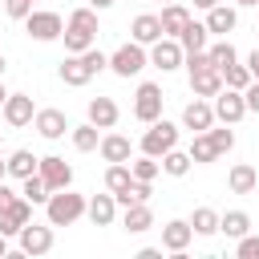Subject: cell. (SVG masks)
<instances>
[{"instance_id":"obj_21","label":"cell","mask_w":259,"mask_h":259,"mask_svg":"<svg viewBox=\"0 0 259 259\" xmlns=\"http://www.w3.org/2000/svg\"><path fill=\"white\" fill-rule=\"evenodd\" d=\"M162 36H174L178 40V32L186 28V20H190V8L182 4V0H170V4H162Z\"/></svg>"},{"instance_id":"obj_1","label":"cell","mask_w":259,"mask_h":259,"mask_svg":"<svg viewBox=\"0 0 259 259\" xmlns=\"http://www.w3.org/2000/svg\"><path fill=\"white\" fill-rule=\"evenodd\" d=\"M101 69H109V57H105L97 45L85 49V53H65V61H61V81L73 85V89H81V85H89Z\"/></svg>"},{"instance_id":"obj_50","label":"cell","mask_w":259,"mask_h":259,"mask_svg":"<svg viewBox=\"0 0 259 259\" xmlns=\"http://www.w3.org/2000/svg\"><path fill=\"white\" fill-rule=\"evenodd\" d=\"M4 97H8V89H4V81H0V105H4Z\"/></svg>"},{"instance_id":"obj_5","label":"cell","mask_w":259,"mask_h":259,"mask_svg":"<svg viewBox=\"0 0 259 259\" xmlns=\"http://www.w3.org/2000/svg\"><path fill=\"white\" fill-rule=\"evenodd\" d=\"M174 146H178V125L166 121V117L150 121V130L142 134V154H150V158H162V154L174 150Z\"/></svg>"},{"instance_id":"obj_9","label":"cell","mask_w":259,"mask_h":259,"mask_svg":"<svg viewBox=\"0 0 259 259\" xmlns=\"http://www.w3.org/2000/svg\"><path fill=\"white\" fill-rule=\"evenodd\" d=\"M182 45L174 40V36H158L154 45H150V65L154 69H162V73H174V69H182Z\"/></svg>"},{"instance_id":"obj_37","label":"cell","mask_w":259,"mask_h":259,"mask_svg":"<svg viewBox=\"0 0 259 259\" xmlns=\"http://www.w3.org/2000/svg\"><path fill=\"white\" fill-rule=\"evenodd\" d=\"M223 85L243 93V89L251 85V69H247V65H239V61H235V65H227V69H223Z\"/></svg>"},{"instance_id":"obj_11","label":"cell","mask_w":259,"mask_h":259,"mask_svg":"<svg viewBox=\"0 0 259 259\" xmlns=\"http://www.w3.org/2000/svg\"><path fill=\"white\" fill-rule=\"evenodd\" d=\"M0 109H4V121H8L12 130H20V125H28V121L36 117V105H32L28 93H8Z\"/></svg>"},{"instance_id":"obj_49","label":"cell","mask_w":259,"mask_h":259,"mask_svg":"<svg viewBox=\"0 0 259 259\" xmlns=\"http://www.w3.org/2000/svg\"><path fill=\"white\" fill-rule=\"evenodd\" d=\"M235 4H243V8H251V4H259V0H235Z\"/></svg>"},{"instance_id":"obj_26","label":"cell","mask_w":259,"mask_h":259,"mask_svg":"<svg viewBox=\"0 0 259 259\" xmlns=\"http://www.w3.org/2000/svg\"><path fill=\"white\" fill-rule=\"evenodd\" d=\"M158 166H162V174H170V178H186L194 162H190V154H186V150H178V146H174V150H166V154L158 158Z\"/></svg>"},{"instance_id":"obj_42","label":"cell","mask_w":259,"mask_h":259,"mask_svg":"<svg viewBox=\"0 0 259 259\" xmlns=\"http://www.w3.org/2000/svg\"><path fill=\"white\" fill-rule=\"evenodd\" d=\"M243 101H247V113H259V81H251L243 89Z\"/></svg>"},{"instance_id":"obj_13","label":"cell","mask_w":259,"mask_h":259,"mask_svg":"<svg viewBox=\"0 0 259 259\" xmlns=\"http://www.w3.org/2000/svg\"><path fill=\"white\" fill-rule=\"evenodd\" d=\"M32 125H36V134H40V138H49V142H61V138L73 130V125H69V117H65L61 109H36Z\"/></svg>"},{"instance_id":"obj_53","label":"cell","mask_w":259,"mask_h":259,"mask_svg":"<svg viewBox=\"0 0 259 259\" xmlns=\"http://www.w3.org/2000/svg\"><path fill=\"white\" fill-rule=\"evenodd\" d=\"M158 4H170V0H158Z\"/></svg>"},{"instance_id":"obj_45","label":"cell","mask_w":259,"mask_h":259,"mask_svg":"<svg viewBox=\"0 0 259 259\" xmlns=\"http://www.w3.org/2000/svg\"><path fill=\"white\" fill-rule=\"evenodd\" d=\"M85 4H89V8H97V12H105V8H113L117 0H85Z\"/></svg>"},{"instance_id":"obj_40","label":"cell","mask_w":259,"mask_h":259,"mask_svg":"<svg viewBox=\"0 0 259 259\" xmlns=\"http://www.w3.org/2000/svg\"><path fill=\"white\" fill-rule=\"evenodd\" d=\"M235 243H239V247H235V255H239V259H259V235H251V231H247V235H243V239H235Z\"/></svg>"},{"instance_id":"obj_46","label":"cell","mask_w":259,"mask_h":259,"mask_svg":"<svg viewBox=\"0 0 259 259\" xmlns=\"http://www.w3.org/2000/svg\"><path fill=\"white\" fill-rule=\"evenodd\" d=\"M214 4H219V0H194V8H202V12H206V8H214Z\"/></svg>"},{"instance_id":"obj_54","label":"cell","mask_w":259,"mask_h":259,"mask_svg":"<svg viewBox=\"0 0 259 259\" xmlns=\"http://www.w3.org/2000/svg\"><path fill=\"white\" fill-rule=\"evenodd\" d=\"M255 32H259V28H255Z\"/></svg>"},{"instance_id":"obj_6","label":"cell","mask_w":259,"mask_h":259,"mask_svg":"<svg viewBox=\"0 0 259 259\" xmlns=\"http://www.w3.org/2000/svg\"><path fill=\"white\" fill-rule=\"evenodd\" d=\"M210 109H214V121H223V125H235V121L247 117V101H243V93H239V89H227V85L210 97Z\"/></svg>"},{"instance_id":"obj_27","label":"cell","mask_w":259,"mask_h":259,"mask_svg":"<svg viewBox=\"0 0 259 259\" xmlns=\"http://www.w3.org/2000/svg\"><path fill=\"white\" fill-rule=\"evenodd\" d=\"M36 166H40V158L32 150H12L8 154V178H28V174H36Z\"/></svg>"},{"instance_id":"obj_41","label":"cell","mask_w":259,"mask_h":259,"mask_svg":"<svg viewBox=\"0 0 259 259\" xmlns=\"http://www.w3.org/2000/svg\"><path fill=\"white\" fill-rule=\"evenodd\" d=\"M4 12H8L12 20H24V16L32 12V0H4Z\"/></svg>"},{"instance_id":"obj_3","label":"cell","mask_w":259,"mask_h":259,"mask_svg":"<svg viewBox=\"0 0 259 259\" xmlns=\"http://www.w3.org/2000/svg\"><path fill=\"white\" fill-rule=\"evenodd\" d=\"M146 65H150V53H146V45H138V40H125V45H117V49L109 53V69H113L117 77H138Z\"/></svg>"},{"instance_id":"obj_29","label":"cell","mask_w":259,"mask_h":259,"mask_svg":"<svg viewBox=\"0 0 259 259\" xmlns=\"http://www.w3.org/2000/svg\"><path fill=\"white\" fill-rule=\"evenodd\" d=\"M206 57H210V65H214L219 73H223L227 65H235V61H239V53H235V45H231L227 36H219L214 45H206Z\"/></svg>"},{"instance_id":"obj_32","label":"cell","mask_w":259,"mask_h":259,"mask_svg":"<svg viewBox=\"0 0 259 259\" xmlns=\"http://www.w3.org/2000/svg\"><path fill=\"white\" fill-rule=\"evenodd\" d=\"M186 154H190V162H194V166H206V162H214V158H219V150L210 146V138H206V130L190 138V150H186Z\"/></svg>"},{"instance_id":"obj_34","label":"cell","mask_w":259,"mask_h":259,"mask_svg":"<svg viewBox=\"0 0 259 259\" xmlns=\"http://www.w3.org/2000/svg\"><path fill=\"white\" fill-rule=\"evenodd\" d=\"M20 194H24L32 206H45V202H49V186H45V178H40V174L20 178Z\"/></svg>"},{"instance_id":"obj_51","label":"cell","mask_w":259,"mask_h":259,"mask_svg":"<svg viewBox=\"0 0 259 259\" xmlns=\"http://www.w3.org/2000/svg\"><path fill=\"white\" fill-rule=\"evenodd\" d=\"M0 77H4V53H0Z\"/></svg>"},{"instance_id":"obj_23","label":"cell","mask_w":259,"mask_h":259,"mask_svg":"<svg viewBox=\"0 0 259 259\" xmlns=\"http://www.w3.org/2000/svg\"><path fill=\"white\" fill-rule=\"evenodd\" d=\"M85 214H89L93 227H109V223L117 219V198H113V194H93V198L85 202Z\"/></svg>"},{"instance_id":"obj_33","label":"cell","mask_w":259,"mask_h":259,"mask_svg":"<svg viewBox=\"0 0 259 259\" xmlns=\"http://www.w3.org/2000/svg\"><path fill=\"white\" fill-rule=\"evenodd\" d=\"M130 182H134L130 162H109V170H105V190H109V194H117V190H125Z\"/></svg>"},{"instance_id":"obj_4","label":"cell","mask_w":259,"mask_h":259,"mask_svg":"<svg viewBox=\"0 0 259 259\" xmlns=\"http://www.w3.org/2000/svg\"><path fill=\"white\" fill-rule=\"evenodd\" d=\"M24 32H28L32 40L49 45V40H61V32H65V20H61V12H49V8H32V12L24 16Z\"/></svg>"},{"instance_id":"obj_38","label":"cell","mask_w":259,"mask_h":259,"mask_svg":"<svg viewBox=\"0 0 259 259\" xmlns=\"http://www.w3.org/2000/svg\"><path fill=\"white\" fill-rule=\"evenodd\" d=\"M65 24H73V28H85V32H97V8H89V4H85V8H73Z\"/></svg>"},{"instance_id":"obj_25","label":"cell","mask_w":259,"mask_h":259,"mask_svg":"<svg viewBox=\"0 0 259 259\" xmlns=\"http://www.w3.org/2000/svg\"><path fill=\"white\" fill-rule=\"evenodd\" d=\"M178 45H182V53H206V45H210L206 24H198V20L190 16V20H186V28L178 32Z\"/></svg>"},{"instance_id":"obj_19","label":"cell","mask_w":259,"mask_h":259,"mask_svg":"<svg viewBox=\"0 0 259 259\" xmlns=\"http://www.w3.org/2000/svg\"><path fill=\"white\" fill-rule=\"evenodd\" d=\"M97 154L105 158V162H130L134 158V146H130V138L125 134H101V142H97Z\"/></svg>"},{"instance_id":"obj_43","label":"cell","mask_w":259,"mask_h":259,"mask_svg":"<svg viewBox=\"0 0 259 259\" xmlns=\"http://www.w3.org/2000/svg\"><path fill=\"white\" fill-rule=\"evenodd\" d=\"M247 69H251V81H259V45L247 53Z\"/></svg>"},{"instance_id":"obj_31","label":"cell","mask_w":259,"mask_h":259,"mask_svg":"<svg viewBox=\"0 0 259 259\" xmlns=\"http://www.w3.org/2000/svg\"><path fill=\"white\" fill-rule=\"evenodd\" d=\"M61 40H65V53H85V49H93L97 32H85V28H73V24H65Z\"/></svg>"},{"instance_id":"obj_15","label":"cell","mask_w":259,"mask_h":259,"mask_svg":"<svg viewBox=\"0 0 259 259\" xmlns=\"http://www.w3.org/2000/svg\"><path fill=\"white\" fill-rule=\"evenodd\" d=\"M182 125H186L190 134H202V130H210V125H214V109H210V101H206V97H194V101H186V109H182Z\"/></svg>"},{"instance_id":"obj_2","label":"cell","mask_w":259,"mask_h":259,"mask_svg":"<svg viewBox=\"0 0 259 259\" xmlns=\"http://www.w3.org/2000/svg\"><path fill=\"white\" fill-rule=\"evenodd\" d=\"M85 202H89L85 194H77V190H69V186H65V190H53V194H49L45 214H49V223H53V227H73V223L85 214Z\"/></svg>"},{"instance_id":"obj_8","label":"cell","mask_w":259,"mask_h":259,"mask_svg":"<svg viewBox=\"0 0 259 259\" xmlns=\"http://www.w3.org/2000/svg\"><path fill=\"white\" fill-rule=\"evenodd\" d=\"M134 117L146 121V125L162 117V85H154V81L138 85V93H134Z\"/></svg>"},{"instance_id":"obj_14","label":"cell","mask_w":259,"mask_h":259,"mask_svg":"<svg viewBox=\"0 0 259 259\" xmlns=\"http://www.w3.org/2000/svg\"><path fill=\"white\" fill-rule=\"evenodd\" d=\"M190 239H194V227L186 219H170L162 227V251H170V255H182L190 247Z\"/></svg>"},{"instance_id":"obj_12","label":"cell","mask_w":259,"mask_h":259,"mask_svg":"<svg viewBox=\"0 0 259 259\" xmlns=\"http://www.w3.org/2000/svg\"><path fill=\"white\" fill-rule=\"evenodd\" d=\"M24 223H32V202L24 194H16L4 210H0V235H16Z\"/></svg>"},{"instance_id":"obj_10","label":"cell","mask_w":259,"mask_h":259,"mask_svg":"<svg viewBox=\"0 0 259 259\" xmlns=\"http://www.w3.org/2000/svg\"><path fill=\"white\" fill-rule=\"evenodd\" d=\"M36 174L45 178L49 194H53V190H65V186H73V166H69V162L61 158V154H49V158H40Z\"/></svg>"},{"instance_id":"obj_35","label":"cell","mask_w":259,"mask_h":259,"mask_svg":"<svg viewBox=\"0 0 259 259\" xmlns=\"http://www.w3.org/2000/svg\"><path fill=\"white\" fill-rule=\"evenodd\" d=\"M186 223L194 227V235H214V231H219V210H210V206H194V214H190Z\"/></svg>"},{"instance_id":"obj_20","label":"cell","mask_w":259,"mask_h":259,"mask_svg":"<svg viewBox=\"0 0 259 259\" xmlns=\"http://www.w3.org/2000/svg\"><path fill=\"white\" fill-rule=\"evenodd\" d=\"M121 227H125L130 235H146V231L154 227L150 202H130V206H121Z\"/></svg>"},{"instance_id":"obj_17","label":"cell","mask_w":259,"mask_h":259,"mask_svg":"<svg viewBox=\"0 0 259 259\" xmlns=\"http://www.w3.org/2000/svg\"><path fill=\"white\" fill-rule=\"evenodd\" d=\"M85 113H89V121H93L97 130H113V125H117V117H121V109H117V101H113V97H89Z\"/></svg>"},{"instance_id":"obj_52","label":"cell","mask_w":259,"mask_h":259,"mask_svg":"<svg viewBox=\"0 0 259 259\" xmlns=\"http://www.w3.org/2000/svg\"><path fill=\"white\" fill-rule=\"evenodd\" d=\"M0 142H4V130H0Z\"/></svg>"},{"instance_id":"obj_28","label":"cell","mask_w":259,"mask_h":259,"mask_svg":"<svg viewBox=\"0 0 259 259\" xmlns=\"http://www.w3.org/2000/svg\"><path fill=\"white\" fill-rule=\"evenodd\" d=\"M219 231L227 239H243L251 231V214L247 210H227V214H219Z\"/></svg>"},{"instance_id":"obj_7","label":"cell","mask_w":259,"mask_h":259,"mask_svg":"<svg viewBox=\"0 0 259 259\" xmlns=\"http://www.w3.org/2000/svg\"><path fill=\"white\" fill-rule=\"evenodd\" d=\"M16 239H20V255H49L53 251V223H24L20 231H16Z\"/></svg>"},{"instance_id":"obj_18","label":"cell","mask_w":259,"mask_h":259,"mask_svg":"<svg viewBox=\"0 0 259 259\" xmlns=\"http://www.w3.org/2000/svg\"><path fill=\"white\" fill-rule=\"evenodd\" d=\"M223 89V73L214 65H202V69H190V93L194 97H214Z\"/></svg>"},{"instance_id":"obj_44","label":"cell","mask_w":259,"mask_h":259,"mask_svg":"<svg viewBox=\"0 0 259 259\" xmlns=\"http://www.w3.org/2000/svg\"><path fill=\"white\" fill-rule=\"evenodd\" d=\"M12 198H16V190H12V186H8V182H0V210H4V206H8V202H12Z\"/></svg>"},{"instance_id":"obj_24","label":"cell","mask_w":259,"mask_h":259,"mask_svg":"<svg viewBox=\"0 0 259 259\" xmlns=\"http://www.w3.org/2000/svg\"><path fill=\"white\" fill-rule=\"evenodd\" d=\"M130 36L138 40V45H154L158 36H162V20L154 16V12H142V16H134V24H130Z\"/></svg>"},{"instance_id":"obj_16","label":"cell","mask_w":259,"mask_h":259,"mask_svg":"<svg viewBox=\"0 0 259 259\" xmlns=\"http://www.w3.org/2000/svg\"><path fill=\"white\" fill-rule=\"evenodd\" d=\"M206 32H214V36H227V32H235V24H239V12H235V4H214V8H206Z\"/></svg>"},{"instance_id":"obj_36","label":"cell","mask_w":259,"mask_h":259,"mask_svg":"<svg viewBox=\"0 0 259 259\" xmlns=\"http://www.w3.org/2000/svg\"><path fill=\"white\" fill-rule=\"evenodd\" d=\"M130 174H134V178H142V182H154V178L162 174V166H158V158L142 154V158H130Z\"/></svg>"},{"instance_id":"obj_22","label":"cell","mask_w":259,"mask_h":259,"mask_svg":"<svg viewBox=\"0 0 259 259\" xmlns=\"http://www.w3.org/2000/svg\"><path fill=\"white\" fill-rule=\"evenodd\" d=\"M227 186H231V194H255V186H259V170H255L251 162H235L231 174H227Z\"/></svg>"},{"instance_id":"obj_48","label":"cell","mask_w":259,"mask_h":259,"mask_svg":"<svg viewBox=\"0 0 259 259\" xmlns=\"http://www.w3.org/2000/svg\"><path fill=\"white\" fill-rule=\"evenodd\" d=\"M8 255V235H0V259Z\"/></svg>"},{"instance_id":"obj_30","label":"cell","mask_w":259,"mask_h":259,"mask_svg":"<svg viewBox=\"0 0 259 259\" xmlns=\"http://www.w3.org/2000/svg\"><path fill=\"white\" fill-rule=\"evenodd\" d=\"M69 138H73V146H77L81 154H93V150H97V142H101V130H97L93 121H85V125H73V130H69Z\"/></svg>"},{"instance_id":"obj_39","label":"cell","mask_w":259,"mask_h":259,"mask_svg":"<svg viewBox=\"0 0 259 259\" xmlns=\"http://www.w3.org/2000/svg\"><path fill=\"white\" fill-rule=\"evenodd\" d=\"M206 138H210V146L219 150V158L235 150V134H231V125H227V130H214V125H210V130H206Z\"/></svg>"},{"instance_id":"obj_47","label":"cell","mask_w":259,"mask_h":259,"mask_svg":"<svg viewBox=\"0 0 259 259\" xmlns=\"http://www.w3.org/2000/svg\"><path fill=\"white\" fill-rule=\"evenodd\" d=\"M8 178V158H0V182Z\"/></svg>"}]
</instances>
